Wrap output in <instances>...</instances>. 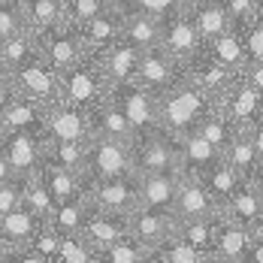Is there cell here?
Segmentation results:
<instances>
[{
	"instance_id": "cell-1",
	"label": "cell",
	"mask_w": 263,
	"mask_h": 263,
	"mask_svg": "<svg viewBox=\"0 0 263 263\" xmlns=\"http://www.w3.org/2000/svg\"><path fill=\"white\" fill-rule=\"evenodd\" d=\"M215 109V100L209 94H203L194 82H187L184 76L173 82L166 91L158 94V124L160 133L182 139L187 133H194L200 127V121Z\"/></svg>"
},
{
	"instance_id": "cell-2",
	"label": "cell",
	"mask_w": 263,
	"mask_h": 263,
	"mask_svg": "<svg viewBox=\"0 0 263 263\" xmlns=\"http://www.w3.org/2000/svg\"><path fill=\"white\" fill-rule=\"evenodd\" d=\"M58 76H61V103H70L82 112H91L94 106H100L112 91L97 54H85L76 67Z\"/></svg>"
},
{
	"instance_id": "cell-3",
	"label": "cell",
	"mask_w": 263,
	"mask_h": 263,
	"mask_svg": "<svg viewBox=\"0 0 263 263\" xmlns=\"http://www.w3.org/2000/svg\"><path fill=\"white\" fill-rule=\"evenodd\" d=\"M118 176H136L133 145L100 136V133H91L85 142V182L118 179Z\"/></svg>"
},
{
	"instance_id": "cell-4",
	"label": "cell",
	"mask_w": 263,
	"mask_h": 263,
	"mask_svg": "<svg viewBox=\"0 0 263 263\" xmlns=\"http://www.w3.org/2000/svg\"><path fill=\"white\" fill-rule=\"evenodd\" d=\"M112 100H115L118 109L124 112V118H127V124H130V133H133V142L160 130V124H158V94L145 91V88L136 85V82H124V85H115V88H112Z\"/></svg>"
},
{
	"instance_id": "cell-5",
	"label": "cell",
	"mask_w": 263,
	"mask_h": 263,
	"mask_svg": "<svg viewBox=\"0 0 263 263\" xmlns=\"http://www.w3.org/2000/svg\"><path fill=\"white\" fill-rule=\"evenodd\" d=\"M9 76H12L15 91H18L22 97L40 103L43 109L61 103V76L54 73V67L43 58V54H33L27 64L9 70Z\"/></svg>"
},
{
	"instance_id": "cell-6",
	"label": "cell",
	"mask_w": 263,
	"mask_h": 263,
	"mask_svg": "<svg viewBox=\"0 0 263 263\" xmlns=\"http://www.w3.org/2000/svg\"><path fill=\"white\" fill-rule=\"evenodd\" d=\"M85 200L88 206L109 215H130L139 209V187L136 176H118V179H100L85 182Z\"/></svg>"
},
{
	"instance_id": "cell-7",
	"label": "cell",
	"mask_w": 263,
	"mask_h": 263,
	"mask_svg": "<svg viewBox=\"0 0 263 263\" xmlns=\"http://www.w3.org/2000/svg\"><path fill=\"white\" fill-rule=\"evenodd\" d=\"M182 76L187 82H194L203 94H209L212 100L218 103V100L224 97V91L236 82L239 73L236 70H230V67H224V64H218L206 49H200L191 61H184L182 64Z\"/></svg>"
},
{
	"instance_id": "cell-8",
	"label": "cell",
	"mask_w": 263,
	"mask_h": 263,
	"mask_svg": "<svg viewBox=\"0 0 263 263\" xmlns=\"http://www.w3.org/2000/svg\"><path fill=\"white\" fill-rule=\"evenodd\" d=\"M36 43H40V54L54 67V73H64V70L76 67L82 58H85L79 33H76V27L67 25V22H61V25L36 33Z\"/></svg>"
},
{
	"instance_id": "cell-9",
	"label": "cell",
	"mask_w": 263,
	"mask_h": 263,
	"mask_svg": "<svg viewBox=\"0 0 263 263\" xmlns=\"http://www.w3.org/2000/svg\"><path fill=\"white\" fill-rule=\"evenodd\" d=\"M158 46L170 54L179 67L203 49V40H200L197 27H194L191 15H187V6L179 9L176 15H170V18L160 22V43Z\"/></svg>"
},
{
	"instance_id": "cell-10",
	"label": "cell",
	"mask_w": 263,
	"mask_h": 263,
	"mask_svg": "<svg viewBox=\"0 0 263 263\" xmlns=\"http://www.w3.org/2000/svg\"><path fill=\"white\" fill-rule=\"evenodd\" d=\"M133 170L136 173H163V170L179 173V139L160 130L136 139L133 142Z\"/></svg>"
},
{
	"instance_id": "cell-11",
	"label": "cell",
	"mask_w": 263,
	"mask_h": 263,
	"mask_svg": "<svg viewBox=\"0 0 263 263\" xmlns=\"http://www.w3.org/2000/svg\"><path fill=\"white\" fill-rule=\"evenodd\" d=\"M215 109L224 112L239 130H242V127L254 124L257 118H263V94L248 79L236 76V82L224 91V97L215 103Z\"/></svg>"
},
{
	"instance_id": "cell-12",
	"label": "cell",
	"mask_w": 263,
	"mask_h": 263,
	"mask_svg": "<svg viewBox=\"0 0 263 263\" xmlns=\"http://www.w3.org/2000/svg\"><path fill=\"white\" fill-rule=\"evenodd\" d=\"M43 142H46V136H40V133H27V130L0 133V152L6 155L12 173L18 179L40 170V163H43Z\"/></svg>"
},
{
	"instance_id": "cell-13",
	"label": "cell",
	"mask_w": 263,
	"mask_h": 263,
	"mask_svg": "<svg viewBox=\"0 0 263 263\" xmlns=\"http://www.w3.org/2000/svg\"><path fill=\"white\" fill-rule=\"evenodd\" d=\"M179 76H182V67L163 52L160 46H152V49H142V52H139V64H136L133 82L142 85L145 91L160 94V91H166Z\"/></svg>"
},
{
	"instance_id": "cell-14",
	"label": "cell",
	"mask_w": 263,
	"mask_h": 263,
	"mask_svg": "<svg viewBox=\"0 0 263 263\" xmlns=\"http://www.w3.org/2000/svg\"><path fill=\"white\" fill-rule=\"evenodd\" d=\"M127 230H130V236L136 239L139 245H145L148 254H152L160 242H166V239L176 233V218H173L170 212H155V209L139 206V209H133L130 215H127Z\"/></svg>"
},
{
	"instance_id": "cell-15",
	"label": "cell",
	"mask_w": 263,
	"mask_h": 263,
	"mask_svg": "<svg viewBox=\"0 0 263 263\" xmlns=\"http://www.w3.org/2000/svg\"><path fill=\"white\" fill-rule=\"evenodd\" d=\"M248 245H251V230L218 212L212 263H245L248 260Z\"/></svg>"
},
{
	"instance_id": "cell-16",
	"label": "cell",
	"mask_w": 263,
	"mask_h": 263,
	"mask_svg": "<svg viewBox=\"0 0 263 263\" xmlns=\"http://www.w3.org/2000/svg\"><path fill=\"white\" fill-rule=\"evenodd\" d=\"M91 136V118L70 103H54L46 109V139H64V142H88Z\"/></svg>"
},
{
	"instance_id": "cell-17",
	"label": "cell",
	"mask_w": 263,
	"mask_h": 263,
	"mask_svg": "<svg viewBox=\"0 0 263 263\" xmlns=\"http://www.w3.org/2000/svg\"><path fill=\"white\" fill-rule=\"evenodd\" d=\"M179 179H182V173H176V170H163V173H136L139 206L155 209V212H170V215H173Z\"/></svg>"
},
{
	"instance_id": "cell-18",
	"label": "cell",
	"mask_w": 263,
	"mask_h": 263,
	"mask_svg": "<svg viewBox=\"0 0 263 263\" xmlns=\"http://www.w3.org/2000/svg\"><path fill=\"white\" fill-rule=\"evenodd\" d=\"M218 203L212 200L206 184L197 176H182L179 191H176V203H173V218L176 221H191V218H215Z\"/></svg>"
},
{
	"instance_id": "cell-19",
	"label": "cell",
	"mask_w": 263,
	"mask_h": 263,
	"mask_svg": "<svg viewBox=\"0 0 263 263\" xmlns=\"http://www.w3.org/2000/svg\"><path fill=\"white\" fill-rule=\"evenodd\" d=\"M82 239L91 245L94 254H100L103 248H109L112 242L124 239L130 230H127V215H109V212H97L88 206V215L79 227Z\"/></svg>"
},
{
	"instance_id": "cell-20",
	"label": "cell",
	"mask_w": 263,
	"mask_h": 263,
	"mask_svg": "<svg viewBox=\"0 0 263 263\" xmlns=\"http://www.w3.org/2000/svg\"><path fill=\"white\" fill-rule=\"evenodd\" d=\"M121 22H124V12H118V9H103V12L94 15L91 22H85L82 27H76L85 54H100V52H106L109 46H115V43L121 40Z\"/></svg>"
},
{
	"instance_id": "cell-21",
	"label": "cell",
	"mask_w": 263,
	"mask_h": 263,
	"mask_svg": "<svg viewBox=\"0 0 263 263\" xmlns=\"http://www.w3.org/2000/svg\"><path fill=\"white\" fill-rule=\"evenodd\" d=\"M221 215H227L230 221H236L248 230H257L263 227V194L248 179H242L239 187L230 194V200L221 206Z\"/></svg>"
},
{
	"instance_id": "cell-22",
	"label": "cell",
	"mask_w": 263,
	"mask_h": 263,
	"mask_svg": "<svg viewBox=\"0 0 263 263\" xmlns=\"http://www.w3.org/2000/svg\"><path fill=\"white\" fill-rule=\"evenodd\" d=\"M218 160H221V148H215L209 139L200 136L197 130L179 139V173L182 176H197L200 179Z\"/></svg>"
},
{
	"instance_id": "cell-23",
	"label": "cell",
	"mask_w": 263,
	"mask_h": 263,
	"mask_svg": "<svg viewBox=\"0 0 263 263\" xmlns=\"http://www.w3.org/2000/svg\"><path fill=\"white\" fill-rule=\"evenodd\" d=\"M40 227H43V221H40L36 215H30V212L18 203L15 209H9L6 215H0V242H6L9 248H15V251H18V263H22V251L27 248V242L36 236Z\"/></svg>"
},
{
	"instance_id": "cell-24",
	"label": "cell",
	"mask_w": 263,
	"mask_h": 263,
	"mask_svg": "<svg viewBox=\"0 0 263 263\" xmlns=\"http://www.w3.org/2000/svg\"><path fill=\"white\" fill-rule=\"evenodd\" d=\"M12 130H27V133L46 136V109L18 94L0 115V133H12Z\"/></svg>"
},
{
	"instance_id": "cell-25",
	"label": "cell",
	"mask_w": 263,
	"mask_h": 263,
	"mask_svg": "<svg viewBox=\"0 0 263 263\" xmlns=\"http://www.w3.org/2000/svg\"><path fill=\"white\" fill-rule=\"evenodd\" d=\"M36 176H40V182L46 184V191L52 194L54 206L85 194V176L67 170V166H58V163H52V160H43L40 170H36Z\"/></svg>"
},
{
	"instance_id": "cell-26",
	"label": "cell",
	"mask_w": 263,
	"mask_h": 263,
	"mask_svg": "<svg viewBox=\"0 0 263 263\" xmlns=\"http://www.w3.org/2000/svg\"><path fill=\"white\" fill-rule=\"evenodd\" d=\"M97 61H100V67H103L109 85L115 88V85L133 82V76H136V64H139V49L130 46V43H124V40H118L115 46H109L106 52L97 54Z\"/></svg>"
},
{
	"instance_id": "cell-27",
	"label": "cell",
	"mask_w": 263,
	"mask_h": 263,
	"mask_svg": "<svg viewBox=\"0 0 263 263\" xmlns=\"http://www.w3.org/2000/svg\"><path fill=\"white\" fill-rule=\"evenodd\" d=\"M91 118V133H100V136H109V139H118V142H130L133 145V133H130V124L124 118V112L118 109V103L112 100V91L100 106H94L88 112Z\"/></svg>"
},
{
	"instance_id": "cell-28",
	"label": "cell",
	"mask_w": 263,
	"mask_h": 263,
	"mask_svg": "<svg viewBox=\"0 0 263 263\" xmlns=\"http://www.w3.org/2000/svg\"><path fill=\"white\" fill-rule=\"evenodd\" d=\"M187 15L197 27L203 46L212 43L215 36H221L224 30H230V18H227V9L224 3H215V0H194L187 3Z\"/></svg>"
},
{
	"instance_id": "cell-29",
	"label": "cell",
	"mask_w": 263,
	"mask_h": 263,
	"mask_svg": "<svg viewBox=\"0 0 263 263\" xmlns=\"http://www.w3.org/2000/svg\"><path fill=\"white\" fill-rule=\"evenodd\" d=\"M121 40L136 46L139 52L142 49H152L160 43V22L145 15V12H136V9H127L124 12V22H121Z\"/></svg>"
},
{
	"instance_id": "cell-30",
	"label": "cell",
	"mask_w": 263,
	"mask_h": 263,
	"mask_svg": "<svg viewBox=\"0 0 263 263\" xmlns=\"http://www.w3.org/2000/svg\"><path fill=\"white\" fill-rule=\"evenodd\" d=\"M200 182L206 184V191L212 194V200L218 203V212H221V206L230 200V194L239 187V182H242V176H239L236 170L227 163V160L221 158L218 163H212L209 170L200 176Z\"/></svg>"
},
{
	"instance_id": "cell-31",
	"label": "cell",
	"mask_w": 263,
	"mask_h": 263,
	"mask_svg": "<svg viewBox=\"0 0 263 263\" xmlns=\"http://www.w3.org/2000/svg\"><path fill=\"white\" fill-rule=\"evenodd\" d=\"M22 206H25L30 215H36L43 224H49L54 218V200L52 194L46 191V184L40 182V176L36 173H30V176H22Z\"/></svg>"
},
{
	"instance_id": "cell-32",
	"label": "cell",
	"mask_w": 263,
	"mask_h": 263,
	"mask_svg": "<svg viewBox=\"0 0 263 263\" xmlns=\"http://www.w3.org/2000/svg\"><path fill=\"white\" fill-rule=\"evenodd\" d=\"M33 54H40L36 33H33V30H22V33H15V36H9V40L0 43V70L9 73V70L27 64Z\"/></svg>"
},
{
	"instance_id": "cell-33",
	"label": "cell",
	"mask_w": 263,
	"mask_h": 263,
	"mask_svg": "<svg viewBox=\"0 0 263 263\" xmlns=\"http://www.w3.org/2000/svg\"><path fill=\"white\" fill-rule=\"evenodd\" d=\"M215 218H191V221H176V236L184 239L187 245H194L200 254H206V260L212 263V245H215Z\"/></svg>"
},
{
	"instance_id": "cell-34",
	"label": "cell",
	"mask_w": 263,
	"mask_h": 263,
	"mask_svg": "<svg viewBox=\"0 0 263 263\" xmlns=\"http://www.w3.org/2000/svg\"><path fill=\"white\" fill-rule=\"evenodd\" d=\"M206 52L218 61V64H224V67H230V70H236L242 73V67H245V49H242V36H239V30H224L221 36H215L212 43L203 46Z\"/></svg>"
},
{
	"instance_id": "cell-35",
	"label": "cell",
	"mask_w": 263,
	"mask_h": 263,
	"mask_svg": "<svg viewBox=\"0 0 263 263\" xmlns=\"http://www.w3.org/2000/svg\"><path fill=\"white\" fill-rule=\"evenodd\" d=\"M22 9L27 18V30L33 33H43L64 22V0H22Z\"/></svg>"
},
{
	"instance_id": "cell-36",
	"label": "cell",
	"mask_w": 263,
	"mask_h": 263,
	"mask_svg": "<svg viewBox=\"0 0 263 263\" xmlns=\"http://www.w3.org/2000/svg\"><path fill=\"white\" fill-rule=\"evenodd\" d=\"M221 158L227 160L239 176H242V179H248V176H251V170H254V163H257V148H254V142H251V136H248V133L236 130V133H233V139L227 142V148L221 152Z\"/></svg>"
},
{
	"instance_id": "cell-37",
	"label": "cell",
	"mask_w": 263,
	"mask_h": 263,
	"mask_svg": "<svg viewBox=\"0 0 263 263\" xmlns=\"http://www.w3.org/2000/svg\"><path fill=\"white\" fill-rule=\"evenodd\" d=\"M43 160H52L58 166H67V170L85 176V142L46 139V142H43Z\"/></svg>"
},
{
	"instance_id": "cell-38",
	"label": "cell",
	"mask_w": 263,
	"mask_h": 263,
	"mask_svg": "<svg viewBox=\"0 0 263 263\" xmlns=\"http://www.w3.org/2000/svg\"><path fill=\"white\" fill-rule=\"evenodd\" d=\"M152 263H209V260L194 245H187L184 239H179L173 233L166 242H160L158 248L152 251Z\"/></svg>"
},
{
	"instance_id": "cell-39",
	"label": "cell",
	"mask_w": 263,
	"mask_h": 263,
	"mask_svg": "<svg viewBox=\"0 0 263 263\" xmlns=\"http://www.w3.org/2000/svg\"><path fill=\"white\" fill-rule=\"evenodd\" d=\"M148 260H152L148 248L139 245L130 233L124 239H118V242H112L109 248H103L97 254V263H148Z\"/></svg>"
},
{
	"instance_id": "cell-40",
	"label": "cell",
	"mask_w": 263,
	"mask_h": 263,
	"mask_svg": "<svg viewBox=\"0 0 263 263\" xmlns=\"http://www.w3.org/2000/svg\"><path fill=\"white\" fill-rule=\"evenodd\" d=\"M61 233L52 224H43L36 230V236L27 242V248L22 251V263H52L54 260V248H58Z\"/></svg>"
},
{
	"instance_id": "cell-41",
	"label": "cell",
	"mask_w": 263,
	"mask_h": 263,
	"mask_svg": "<svg viewBox=\"0 0 263 263\" xmlns=\"http://www.w3.org/2000/svg\"><path fill=\"white\" fill-rule=\"evenodd\" d=\"M85 215H88V200H85V194H82V197H73V200H67V203H58L54 218L49 224H52L58 233H79Z\"/></svg>"
},
{
	"instance_id": "cell-42",
	"label": "cell",
	"mask_w": 263,
	"mask_h": 263,
	"mask_svg": "<svg viewBox=\"0 0 263 263\" xmlns=\"http://www.w3.org/2000/svg\"><path fill=\"white\" fill-rule=\"evenodd\" d=\"M52 263H97V254L82 239V233H61Z\"/></svg>"
},
{
	"instance_id": "cell-43",
	"label": "cell",
	"mask_w": 263,
	"mask_h": 263,
	"mask_svg": "<svg viewBox=\"0 0 263 263\" xmlns=\"http://www.w3.org/2000/svg\"><path fill=\"white\" fill-rule=\"evenodd\" d=\"M236 130H239L236 124H233L224 112H218V109H212L209 115L200 121V127H197V133H200V136H206L212 145H215V148H221V152L227 148V142L233 139V133H236Z\"/></svg>"
},
{
	"instance_id": "cell-44",
	"label": "cell",
	"mask_w": 263,
	"mask_h": 263,
	"mask_svg": "<svg viewBox=\"0 0 263 263\" xmlns=\"http://www.w3.org/2000/svg\"><path fill=\"white\" fill-rule=\"evenodd\" d=\"M27 30V18L22 9V0H0V43Z\"/></svg>"
},
{
	"instance_id": "cell-45",
	"label": "cell",
	"mask_w": 263,
	"mask_h": 263,
	"mask_svg": "<svg viewBox=\"0 0 263 263\" xmlns=\"http://www.w3.org/2000/svg\"><path fill=\"white\" fill-rule=\"evenodd\" d=\"M103 9V0H64V22L73 27H82L94 15H100Z\"/></svg>"
},
{
	"instance_id": "cell-46",
	"label": "cell",
	"mask_w": 263,
	"mask_h": 263,
	"mask_svg": "<svg viewBox=\"0 0 263 263\" xmlns=\"http://www.w3.org/2000/svg\"><path fill=\"white\" fill-rule=\"evenodd\" d=\"M239 36H242V49H245V64H251V61H263V22H251V25H245L239 30Z\"/></svg>"
},
{
	"instance_id": "cell-47",
	"label": "cell",
	"mask_w": 263,
	"mask_h": 263,
	"mask_svg": "<svg viewBox=\"0 0 263 263\" xmlns=\"http://www.w3.org/2000/svg\"><path fill=\"white\" fill-rule=\"evenodd\" d=\"M130 9L136 12H145V15H152V18H170V15H176L179 9H184V0H130Z\"/></svg>"
},
{
	"instance_id": "cell-48",
	"label": "cell",
	"mask_w": 263,
	"mask_h": 263,
	"mask_svg": "<svg viewBox=\"0 0 263 263\" xmlns=\"http://www.w3.org/2000/svg\"><path fill=\"white\" fill-rule=\"evenodd\" d=\"M224 9L233 30H242L245 25L254 22V0H224Z\"/></svg>"
},
{
	"instance_id": "cell-49",
	"label": "cell",
	"mask_w": 263,
	"mask_h": 263,
	"mask_svg": "<svg viewBox=\"0 0 263 263\" xmlns=\"http://www.w3.org/2000/svg\"><path fill=\"white\" fill-rule=\"evenodd\" d=\"M18 203H22V179H9L0 184V215L15 209Z\"/></svg>"
},
{
	"instance_id": "cell-50",
	"label": "cell",
	"mask_w": 263,
	"mask_h": 263,
	"mask_svg": "<svg viewBox=\"0 0 263 263\" xmlns=\"http://www.w3.org/2000/svg\"><path fill=\"white\" fill-rule=\"evenodd\" d=\"M18 97V91H15V82H12V76L6 73V70H0V115H3V109L12 103Z\"/></svg>"
},
{
	"instance_id": "cell-51",
	"label": "cell",
	"mask_w": 263,
	"mask_h": 263,
	"mask_svg": "<svg viewBox=\"0 0 263 263\" xmlns=\"http://www.w3.org/2000/svg\"><path fill=\"white\" fill-rule=\"evenodd\" d=\"M239 76H242V79H248L263 94V61H251V64H245Z\"/></svg>"
},
{
	"instance_id": "cell-52",
	"label": "cell",
	"mask_w": 263,
	"mask_h": 263,
	"mask_svg": "<svg viewBox=\"0 0 263 263\" xmlns=\"http://www.w3.org/2000/svg\"><path fill=\"white\" fill-rule=\"evenodd\" d=\"M248 260L263 263V227L251 230V245H248Z\"/></svg>"
},
{
	"instance_id": "cell-53",
	"label": "cell",
	"mask_w": 263,
	"mask_h": 263,
	"mask_svg": "<svg viewBox=\"0 0 263 263\" xmlns=\"http://www.w3.org/2000/svg\"><path fill=\"white\" fill-rule=\"evenodd\" d=\"M242 130L251 136V142H254V148H257V158L263 155V118H257L254 124H248V127H242Z\"/></svg>"
},
{
	"instance_id": "cell-54",
	"label": "cell",
	"mask_w": 263,
	"mask_h": 263,
	"mask_svg": "<svg viewBox=\"0 0 263 263\" xmlns=\"http://www.w3.org/2000/svg\"><path fill=\"white\" fill-rule=\"evenodd\" d=\"M248 182L254 184L257 191L263 194V155L257 158V163H254V170H251V176H248Z\"/></svg>"
},
{
	"instance_id": "cell-55",
	"label": "cell",
	"mask_w": 263,
	"mask_h": 263,
	"mask_svg": "<svg viewBox=\"0 0 263 263\" xmlns=\"http://www.w3.org/2000/svg\"><path fill=\"white\" fill-rule=\"evenodd\" d=\"M9 179H18L15 173H12V166H9V160H6V155L0 152V184L9 182Z\"/></svg>"
},
{
	"instance_id": "cell-56",
	"label": "cell",
	"mask_w": 263,
	"mask_h": 263,
	"mask_svg": "<svg viewBox=\"0 0 263 263\" xmlns=\"http://www.w3.org/2000/svg\"><path fill=\"white\" fill-rule=\"evenodd\" d=\"M0 263H18V251L9 248L6 242H0Z\"/></svg>"
},
{
	"instance_id": "cell-57",
	"label": "cell",
	"mask_w": 263,
	"mask_h": 263,
	"mask_svg": "<svg viewBox=\"0 0 263 263\" xmlns=\"http://www.w3.org/2000/svg\"><path fill=\"white\" fill-rule=\"evenodd\" d=\"M106 9H118V12H127L130 9V0H103Z\"/></svg>"
},
{
	"instance_id": "cell-58",
	"label": "cell",
	"mask_w": 263,
	"mask_h": 263,
	"mask_svg": "<svg viewBox=\"0 0 263 263\" xmlns=\"http://www.w3.org/2000/svg\"><path fill=\"white\" fill-rule=\"evenodd\" d=\"M254 18L263 22V0H254Z\"/></svg>"
},
{
	"instance_id": "cell-59",
	"label": "cell",
	"mask_w": 263,
	"mask_h": 263,
	"mask_svg": "<svg viewBox=\"0 0 263 263\" xmlns=\"http://www.w3.org/2000/svg\"><path fill=\"white\" fill-rule=\"evenodd\" d=\"M187 3H194V0H184V6H187Z\"/></svg>"
},
{
	"instance_id": "cell-60",
	"label": "cell",
	"mask_w": 263,
	"mask_h": 263,
	"mask_svg": "<svg viewBox=\"0 0 263 263\" xmlns=\"http://www.w3.org/2000/svg\"><path fill=\"white\" fill-rule=\"evenodd\" d=\"M215 3H224V0H215Z\"/></svg>"
}]
</instances>
